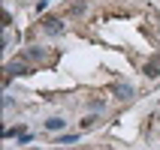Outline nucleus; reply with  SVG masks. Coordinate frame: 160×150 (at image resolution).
<instances>
[{
    "label": "nucleus",
    "mask_w": 160,
    "mask_h": 150,
    "mask_svg": "<svg viewBox=\"0 0 160 150\" xmlns=\"http://www.w3.org/2000/svg\"><path fill=\"white\" fill-rule=\"evenodd\" d=\"M103 105H106L103 99H91V111H103Z\"/></svg>",
    "instance_id": "8"
},
{
    "label": "nucleus",
    "mask_w": 160,
    "mask_h": 150,
    "mask_svg": "<svg viewBox=\"0 0 160 150\" xmlns=\"http://www.w3.org/2000/svg\"><path fill=\"white\" fill-rule=\"evenodd\" d=\"M67 126V120H61V117H52V120H45V129H52V132H58V129H63Z\"/></svg>",
    "instance_id": "7"
},
{
    "label": "nucleus",
    "mask_w": 160,
    "mask_h": 150,
    "mask_svg": "<svg viewBox=\"0 0 160 150\" xmlns=\"http://www.w3.org/2000/svg\"><path fill=\"white\" fill-rule=\"evenodd\" d=\"M48 3H52V0H39V3H36V9H39V12H42V9L48 6Z\"/></svg>",
    "instance_id": "10"
},
{
    "label": "nucleus",
    "mask_w": 160,
    "mask_h": 150,
    "mask_svg": "<svg viewBox=\"0 0 160 150\" xmlns=\"http://www.w3.org/2000/svg\"><path fill=\"white\" fill-rule=\"evenodd\" d=\"M115 99H121V102L133 99V87L130 84H115Z\"/></svg>",
    "instance_id": "4"
},
{
    "label": "nucleus",
    "mask_w": 160,
    "mask_h": 150,
    "mask_svg": "<svg viewBox=\"0 0 160 150\" xmlns=\"http://www.w3.org/2000/svg\"><path fill=\"white\" fill-rule=\"evenodd\" d=\"M15 75H30V69H27V63H24V60H12V63H6V81H12Z\"/></svg>",
    "instance_id": "1"
},
{
    "label": "nucleus",
    "mask_w": 160,
    "mask_h": 150,
    "mask_svg": "<svg viewBox=\"0 0 160 150\" xmlns=\"http://www.w3.org/2000/svg\"><path fill=\"white\" fill-rule=\"evenodd\" d=\"M85 9H88V3H85V0H76L67 15H70V18H79V15H85Z\"/></svg>",
    "instance_id": "6"
},
{
    "label": "nucleus",
    "mask_w": 160,
    "mask_h": 150,
    "mask_svg": "<svg viewBox=\"0 0 160 150\" xmlns=\"http://www.w3.org/2000/svg\"><path fill=\"white\" fill-rule=\"evenodd\" d=\"M42 30H45L48 36H61V33H63V24L58 21V18H48V21L42 24Z\"/></svg>",
    "instance_id": "2"
},
{
    "label": "nucleus",
    "mask_w": 160,
    "mask_h": 150,
    "mask_svg": "<svg viewBox=\"0 0 160 150\" xmlns=\"http://www.w3.org/2000/svg\"><path fill=\"white\" fill-rule=\"evenodd\" d=\"M97 123V117H85V120H82V129H88V126H94Z\"/></svg>",
    "instance_id": "9"
},
{
    "label": "nucleus",
    "mask_w": 160,
    "mask_h": 150,
    "mask_svg": "<svg viewBox=\"0 0 160 150\" xmlns=\"http://www.w3.org/2000/svg\"><path fill=\"white\" fill-rule=\"evenodd\" d=\"M24 57H27V60H33V63H42V60H45V48H39V45H30V48L24 51Z\"/></svg>",
    "instance_id": "3"
},
{
    "label": "nucleus",
    "mask_w": 160,
    "mask_h": 150,
    "mask_svg": "<svg viewBox=\"0 0 160 150\" xmlns=\"http://www.w3.org/2000/svg\"><path fill=\"white\" fill-rule=\"evenodd\" d=\"M145 75H148V78H157V75H160V57H151V60H148V63H145Z\"/></svg>",
    "instance_id": "5"
}]
</instances>
